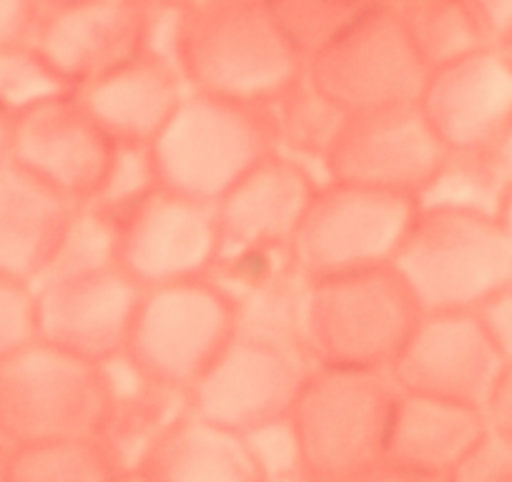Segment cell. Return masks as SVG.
Instances as JSON below:
<instances>
[{"instance_id":"4316f807","label":"cell","mask_w":512,"mask_h":482,"mask_svg":"<svg viewBox=\"0 0 512 482\" xmlns=\"http://www.w3.org/2000/svg\"><path fill=\"white\" fill-rule=\"evenodd\" d=\"M113 467L96 440L21 445L6 465V482H108Z\"/></svg>"},{"instance_id":"4fadbf2b","label":"cell","mask_w":512,"mask_h":482,"mask_svg":"<svg viewBox=\"0 0 512 482\" xmlns=\"http://www.w3.org/2000/svg\"><path fill=\"white\" fill-rule=\"evenodd\" d=\"M505 367L472 312H422L390 365L400 392L485 412Z\"/></svg>"},{"instance_id":"bcb514c9","label":"cell","mask_w":512,"mask_h":482,"mask_svg":"<svg viewBox=\"0 0 512 482\" xmlns=\"http://www.w3.org/2000/svg\"><path fill=\"white\" fill-rule=\"evenodd\" d=\"M141 3H146V6H154V3H166V0H141Z\"/></svg>"},{"instance_id":"d6986e66","label":"cell","mask_w":512,"mask_h":482,"mask_svg":"<svg viewBox=\"0 0 512 482\" xmlns=\"http://www.w3.org/2000/svg\"><path fill=\"white\" fill-rule=\"evenodd\" d=\"M73 93L111 141L151 144L189 86L174 63L141 51Z\"/></svg>"},{"instance_id":"60d3db41","label":"cell","mask_w":512,"mask_h":482,"mask_svg":"<svg viewBox=\"0 0 512 482\" xmlns=\"http://www.w3.org/2000/svg\"><path fill=\"white\" fill-rule=\"evenodd\" d=\"M495 154H497V159H500V164L507 169V174L512 176V121H510V126H507L502 141L497 144Z\"/></svg>"},{"instance_id":"83f0119b","label":"cell","mask_w":512,"mask_h":482,"mask_svg":"<svg viewBox=\"0 0 512 482\" xmlns=\"http://www.w3.org/2000/svg\"><path fill=\"white\" fill-rule=\"evenodd\" d=\"M159 189L161 179L151 144L113 141L96 191L86 204L116 221Z\"/></svg>"},{"instance_id":"3957f363","label":"cell","mask_w":512,"mask_h":482,"mask_svg":"<svg viewBox=\"0 0 512 482\" xmlns=\"http://www.w3.org/2000/svg\"><path fill=\"white\" fill-rule=\"evenodd\" d=\"M397 395L387 370L312 367L289 415L304 475L354 482L384 462Z\"/></svg>"},{"instance_id":"484cf974","label":"cell","mask_w":512,"mask_h":482,"mask_svg":"<svg viewBox=\"0 0 512 482\" xmlns=\"http://www.w3.org/2000/svg\"><path fill=\"white\" fill-rule=\"evenodd\" d=\"M392 6L400 13L402 26L427 73L475 48H485L457 0H402Z\"/></svg>"},{"instance_id":"8992f818","label":"cell","mask_w":512,"mask_h":482,"mask_svg":"<svg viewBox=\"0 0 512 482\" xmlns=\"http://www.w3.org/2000/svg\"><path fill=\"white\" fill-rule=\"evenodd\" d=\"M106 410L98 362L41 339L0 362V437L18 447L96 440Z\"/></svg>"},{"instance_id":"b9f144b4","label":"cell","mask_w":512,"mask_h":482,"mask_svg":"<svg viewBox=\"0 0 512 482\" xmlns=\"http://www.w3.org/2000/svg\"><path fill=\"white\" fill-rule=\"evenodd\" d=\"M497 219H500V224L505 226L507 236L512 239V179H510V184H507L505 199H502V206H500V214H497Z\"/></svg>"},{"instance_id":"9a60e30c","label":"cell","mask_w":512,"mask_h":482,"mask_svg":"<svg viewBox=\"0 0 512 482\" xmlns=\"http://www.w3.org/2000/svg\"><path fill=\"white\" fill-rule=\"evenodd\" d=\"M36 289L38 339L88 362L123 352L141 289L118 267L43 279Z\"/></svg>"},{"instance_id":"74e56055","label":"cell","mask_w":512,"mask_h":482,"mask_svg":"<svg viewBox=\"0 0 512 482\" xmlns=\"http://www.w3.org/2000/svg\"><path fill=\"white\" fill-rule=\"evenodd\" d=\"M485 417L492 430L512 437V362L502 367L500 380H497L495 390L487 400Z\"/></svg>"},{"instance_id":"d6a6232c","label":"cell","mask_w":512,"mask_h":482,"mask_svg":"<svg viewBox=\"0 0 512 482\" xmlns=\"http://www.w3.org/2000/svg\"><path fill=\"white\" fill-rule=\"evenodd\" d=\"M36 339V289L28 282L0 277V362Z\"/></svg>"},{"instance_id":"6da1fadb","label":"cell","mask_w":512,"mask_h":482,"mask_svg":"<svg viewBox=\"0 0 512 482\" xmlns=\"http://www.w3.org/2000/svg\"><path fill=\"white\" fill-rule=\"evenodd\" d=\"M176 68L189 91L269 103L304 73L264 0H186Z\"/></svg>"},{"instance_id":"d590c367","label":"cell","mask_w":512,"mask_h":482,"mask_svg":"<svg viewBox=\"0 0 512 482\" xmlns=\"http://www.w3.org/2000/svg\"><path fill=\"white\" fill-rule=\"evenodd\" d=\"M477 324L502 362H512V284L487 297L475 309Z\"/></svg>"},{"instance_id":"7dc6e473","label":"cell","mask_w":512,"mask_h":482,"mask_svg":"<svg viewBox=\"0 0 512 482\" xmlns=\"http://www.w3.org/2000/svg\"><path fill=\"white\" fill-rule=\"evenodd\" d=\"M387 3H402V0H387Z\"/></svg>"},{"instance_id":"5b68a950","label":"cell","mask_w":512,"mask_h":482,"mask_svg":"<svg viewBox=\"0 0 512 482\" xmlns=\"http://www.w3.org/2000/svg\"><path fill=\"white\" fill-rule=\"evenodd\" d=\"M151 151L164 189L216 204L277 144L264 103L189 91Z\"/></svg>"},{"instance_id":"ab89813d","label":"cell","mask_w":512,"mask_h":482,"mask_svg":"<svg viewBox=\"0 0 512 482\" xmlns=\"http://www.w3.org/2000/svg\"><path fill=\"white\" fill-rule=\"evenodd\" d=\"M11 159V116L0 111V166Z\"/></svg>"},{"instance_id":"2e32d148","label":"cell","mask_w":512,"mask_h":482,"mask_svg":"<svg viewBox=\"0 0 512 482\" xmlns=\"http://www.w3.org/2000/svg\"><path fill=\"white\" fill-rule=\"evenodd\" d=\"M149 6L141 0H76L41 8L28 41L68 86H86L144 51Z\"/></svg>"},{"instance_id":"7402d4cb","label":"cell","mask_w":512,"mask_h":482,"mask_svg":"<svg viewBox=\"0 0 512 482\" xmlns=\"http://www.w3.org/2000/svg\"><path fill=\"white\" fill-rule=\"evenodd\" d=\"M146 482H264L244 437L186 412L139 467Z\"/></svg>"},{"instance_id":"603a6c76","label":"cell","mask_w":512,"mask_h":482,"mask_svg":"<svg viewBox=\"0 0 512 482\" xmlns=\"http://www.w3.org/2000/svg\"><path fill=\"white\" fill-rule=\"evenodd\" d=\"M189 410V392L149 380L136 390L108 397L96 442L116 472L139 470L151 450Z\"/></svg>"},{"instance_id":"ee69618b","label":"cell","mask_w":512,"mask_h":482,"mask_svg":"<svg viewBox=\"0 0 512 482\" xmlns=\"http://www.w3.org/2000/svg\"><path fill=\"white\" fill-rule=\"evenodd\" d=\"M497 51L502 53V58H505V61L510 63V68H512V33L505 38V41L500 43V46H497Z\"/></svg>"},{"instance_id":"d4e9b609","label":"cell","mask_w":512,"mask_h":482,"mask_svg":"<svg viewBox=\"0 0 512 482\" xmlns=\"http://www.w3.org/2000/svg\"><path fill=\"white\" fill-rule=\"evenodd\" d=\"M264 106L272 121L279 154L292 156L307 166L317 164L322 174V161L342 126L344 113L332 101H327L304 73L287 91Z\"/></svg>"},{"instance_id":"4dcf8cb0","label":"cell","mask_w":512,"mask_h":482,"mask_svg":"<svg viewBox=\"0 0 512 482\" xmlns=\"http://www.w3.org/2000/svg\"><path fill=\"white\" fill-rule=\"evenodd\" d=\"M264 3L284 36L307 63L309 56L327 46L377 0H264Z\"/></svg>"},{"instance_id":"7a4b0ae2","label":"cell","mask_w":512,"mask_h":482,"mask_svg":"<svg viewBox=\"0 0 512 482\" xmlns=\"http://www.w3.org/2000/svg\"><path fill=\"white\" fill-rule=\"evenodd\" d=\"M392 267L304 279L299 334L312 367L390 370L420 319Z\"/></svg>"},{"instance_id":"7c38bea8","label":"cell","mask_w":512,"mask_h":482,"mask_svg":"<svg viewBox=\"0 0 512 482\" xmlns=\"http://www.w3.org/2000/svg\"><path fill=\"white\" fill-rule=\"evenodd\" d=\"M445 156L417 103L344 116L322 161V181L412 196Z\"/></svg>"},{"instance_id":"8d00e7d4","label":"cell","mask_w":512,"mask_h":482,"mask_svg":"<svg viewBox=\"0 0 512 482\" xmlns=\"http://www.w3.org/2000/svg\"><path fill=\"white\" fill-rule=\"evenodd\" d=\"M38 11V0H0V48L28 41Z\"/></svg>"},{"instance_id":"44dd1931","label":"cell","mask_w":512,"mask_h":482,"mask_svg":"<svg viewBox=\"0 0 512 482\" xmlns=\"http://www.w3.org/2000/svg\"><path fill=\"white\" fill-rule=\"evenodd\" d=\"M487 427L485 412L477 407L400 392L384 460L447 480Z\"/></svg>"},{"instance_id":"e575fe53","label":"cell","mask_w":512,"mask_h":482,"mask_svg":"<svg viewBox=\"0 0 512 482\" xmlns=\"http://www.w3.org/2000/svg\"><path fill=\"white\" fill-rule=\"evenodd\" d=\"M477 41L497 48L512 33V0H457Z\"/></svg>"},{"instance_id":"f1b7e54d","label":"cell","mask_w":512,"mask_h":482,"mask_svg":"<svg viewBox=\"0 0 512 482\" xmlns=\"http://www.w3.org/2000/svg\"><path fill=\"white\" fill-rule=\"evenodd\" d=\"M106 267H116V221L93 206L76 204L51 262L33 284Z\"/></svg>"},{"instance_id":"e0dca14e","label":"cell","mask_w":512,"mask_h":482,"mask_svg":"<svg viewBox=\"0 0 512 482\" xmlns=\"http://www.w3.org/2000/svg\"><path fill=\"white\" fill-rule=\"evenodd\" d=\"M113 141L76 93H66L11 118V161L51 189L86 204L96 191Z\"/></svg>"},{"instance_id":"9c48e42d","label":"cell","mask_w":512,"mask_h":482,"mask_svg":"<svg viewBox=\"0 0 512 482\" xmlns=\"http://www.w3.org/2000/svg\"><path fill=\"white\" fill-rule=\"evenodd\" d=\"M236 332V307L211 279L141 289L123 352L149 380L189 387Z\"/></svg>"},{"instance_id":"1f68e13d","label":"cell","mask_w":512,"mask_h":482,"mask_svg":"<svg viewBox=\"0 0 512 482\" xmlns=\"http://www.w3.org/2000/svg\"><path fill=\"white\" fill-rule=\"evenodd\" d=\"M244 442L264 482L284 480L302 472V450L292 417L267 422L244 432Z\"/></svg>"},{"instance_id":"5bb4252c","label":"cell","mask_w":512,"mask_h":482,"mask_svg":"<svg viewBox=\"0 0 512 482\" xmlns=\"http://www.w3.org/2000/svg\"><path fill=\"white\" fill-rule=\"evenodd\" d=\"M417 108L445 151H495L512 121V68L475 48L425 78Z\"/></svg>"},{"instance_id":"30bf717a","label":"cell","mask_w":512,"mask_h":482,"mask_svg":"<svg viewBox=\"0 0 512 482\" xmlns=\"http://www.w3.org/2000/svg\"><path fill=\"white\" fill-rule=\"evenodd\" d=\"M312 362L299 344L236 327L204 375L189 387L194 415L231 432L289 417Z\"/></svg>"},{"instance_id":"f546056e","label":"cell","mask_w":512,"mask_h":482,"mask_svg":"<svg viewBox=\"0 0 512 482\" xmlns=\"http://www.w3.org/2000/svg\"><path fill=\"white\" fill-rule=\"evenodd\" d=\"M73 93L31 41L0 48V111L16 118L41 103Z\"/></svg>"},{"instance_id":"ba28073f","label":"cell","mask_w":512,"mask_h":482,"mask_svg":"<svg viewBox=\"0 0 512 482\" xmlns=\"http://www.w3.org/2000/svg\"><path fill=\"white\" fill-rule=\"evenodd\" d=\"M307 81L344 116L410 106L420 98L427 68L397 8L377 0L304 63Z\"/></svg>"},{"instance_id":"7bdbcfd3","label":"cell","mask_w":512,"mask_h":482,"mask_svg":"<svg viewBox=\"0 0 512 482\" xmlns=\"http://www.w3.org/2000/svg\"><path fill=\"white\" fill-rule=\"evenodd\" d=\"M108 482H146V477L141 475L139 470H121V472H113Z\"/></svg>"},{"instance_id":"f35d334b","label":"cell","mask_w":512,"mask_h":482,"mask_svg":"<svg viewBox=\"0 0 512 482\" xmlns=\"http://www.w3.org/2000/svg\"><path fill=\"white\" fill-rule=\"evenodd\" d=\"M354 482H447L442 477L425 475V472L407 470V467L392 465V462H379L377 467H372L369 472H364L362 477H357Z\"/></svg>"},{"instance_id":"52a82bcc","label":"cell","mask_w":512,"mask_h":482,"mask_svg":"<svg viewBox=\"0 0 512 482\" xmlns=\"http://www.w3.org/2000/svg\"><path fill=\"white\" fill-rule=\"evenodd\" d=\"M417 214L412 196L322 181L292 239L302 279L392 267Z\"/></svg>"},{"instance_id":"836d02e7","label":"cell","mask_w":512,"mask_h":482,"mask_svg":"<svg viewBox=\"0 0 512 482\" xmlns=\"http://www.w3.org/2000/svg\"><path fill=\"white\" fill-rule=\"evenodd\" d=\"M447 482H512V437L487 427Z\"/></svg>"},{"instance_id":"ffe728a7","label":"cell","mask_w":512,"mask_h":482,"mask_svg":"<svg viewBox=\"0 0 512 482\" xmlns=\"http://www.w3.org/2000/svg\"><path fill=\"white\" fill-rule=\"evenodd\" d=\"M73 209L71 199L11 159L0 166V277L36 282Z\"/></svg>"},{"instance_id":"277c9868","label":"cell","mask_w":512,"mask_h":482,"mask_svg":"<svg viewBox=\"0 0 512 482\" xmlns=\"http://www.w3.org/2000/svg\"><path fill=\"white\" fill-rule=\"evenodd\" d=\"M392 269L420 312H475L512 284V239L497 216L417 209Z\"/></svg>"},{"instance_id":"f6af8a7d","label":"cell","mask_w":512,"mask_h":482,"mask_svg":"<svg viewBox=\"0 0 512 482\" xmlns=\"http://www.w3.org/2000/svg\"><path fill=\"white\" fill-rule=\"evenodd\" d=\"M66 3H76V0H38L41 8H53V6H66Z\"/></svg>"},{"instance_id":"cb8c5ba5","label":"cell","mask_w":512,"mask_h":482,"mask_svg":"<svg viewBox=\"0 0 512 482\" xmlns=\"http://www.w3.org/2000/svg\"><path fill=\"white\" fill-rule=\"evenodd\" d=\"M510 179L495 151H445L415 204L497 216Z\"/></svg>"},{"instance_id":"ac0fdd59","label":"cell","mask_w":512,"mask_h":482,"mask_svg":"<svg viewBox=\"0 0 512 482\" xmlns=\"http://www.w3.org/2000/svg\"><path fill=\"white\" fill-rule=\"evenodd\" d=\"M319 184L307 164L269 154L216 201L221 249H289Z\"/></svg>"},{"instance_id":"8fae6325","label":"cell","mask_w":512,"mask_h":482,"mask_svg":"<svg viewBox=\"0 0 512 482\" xmlns=\"http://www.w3.org/2000/svg\"><path fill=\"white\" fill-rule=\"evenodd\" d=\"M219 254L216 204L164 186L116 219V267L139 289L209 279Z\"/></svg>"}]
</instances>
